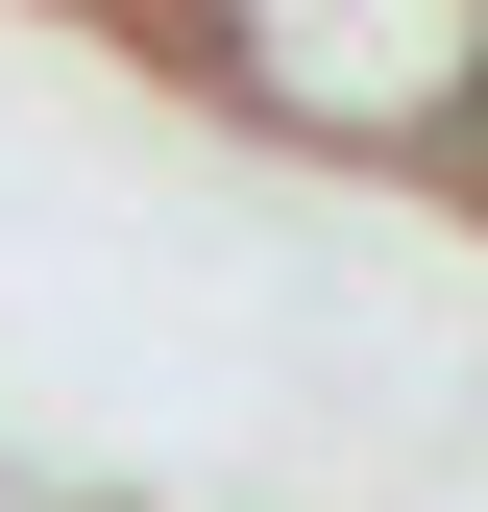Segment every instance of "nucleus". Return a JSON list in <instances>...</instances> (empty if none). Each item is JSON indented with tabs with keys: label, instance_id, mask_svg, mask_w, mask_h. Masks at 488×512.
Listing matches in <instances>:
<instances>
[{
	"label": "nucleus",
	"instance_id": "f257e3e1",
	"mask_svg": "<svg viewBox=\"0 0 488 512\" xmlns=\"http://www.w3.org/2000/svg\"><path fill=\"white\" fill-rule=\"evenodd\" d=\"M488 0H196V74L269 122V147H342V171H415L464 98Z\"/></svg>",
	"mask_w": 488,
	"mask_h": 512
}]
</instances>
